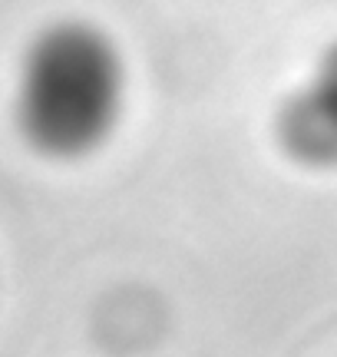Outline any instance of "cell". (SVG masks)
<instances>
[{
  "mask_svg": "<svg viewBox=\"0 0 337 357\" xmlns=\"http://www.w3.org/2000/svg\"><path fill=\"white\" fill-rule=\"evenodd\" d=\"M314 89H318V93H321V96H324V100L337 109V47H334L331 53H327L324 70H321V77H318Z\"/></svg>",
  "mask_w": 337,
  "mask_h": 357,
  "instance_id": "3",
  "label": "cell"
},
{
  "mask_svg": "<svg viewBox=\"0 0 337 357\" xmlns=\"http://www.w3.org/2000/svg\"><path fill=\"white\" fill-rule=\"evenodd\" d=\"M281 136L288 149L304 162H337V109L314 86L288 102Z\"/></svg>",
  "mask_w": 337,
  "mask_h": 357,
  "instance_id": "2",
  "label": "cell"
},
{
  "mask_svg": "<svg viewBox=\"0 0 337 357\" xmlns=\"http://www.w3.org/2000/svg\"><path fill=\"white\" fill-rule=\"evenodd\" d=\"M119 63L100 33L60 26L37 43L24 77V129L50 155H83L113 129Z\"/></svg>",
  "mask_w": 337,
  "mask_h": 357,
  "instance_id": "1",
  "label": "cell"
}]
</instances>
